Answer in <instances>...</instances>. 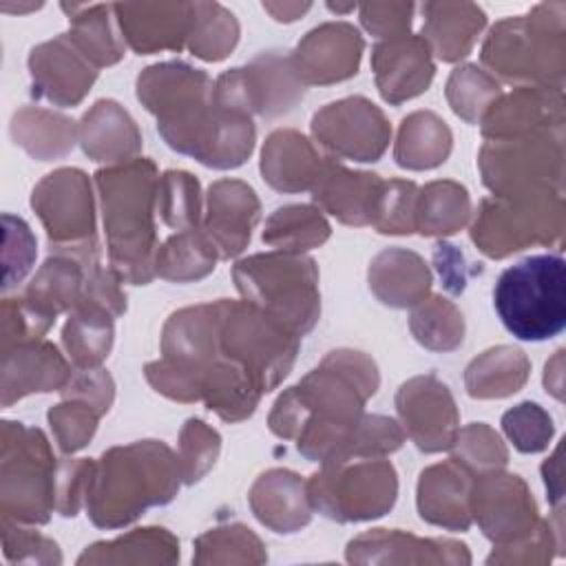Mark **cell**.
Returning <instances> with one entry per match:
<instances>
[{
    "mask_svg": "<svg viewBox=\"0 0 566 566\" xmlns=\"http://www.w3.org/2000/svg\"><path fill=\"white\" fill-rule=\"evenodd\" d=\"M329 237L327 221L310 206H285L279 208L263 232V241L287 250L298 252L314 245H321Z\"/></svg>",
    "mask_w": 566,
    "mask_h": 566,
    "instance_id": "obj_32",
    "label": "cell"
},
{
    "mask_svg": "<svg viewBox=\"0 0 566 566\" xmlns=\"http://www.w3.org/2000/svg\"><path fill=\"white\" fill-rule=\"evenodd\" d=\"M11 135L35 159H55L73 148L75 128L64 115L42 108H20L11 119Z\"/></svg>",
    "mask_w": 566,
    "mask_h": 566,
    "instance_id": "obj_26",
    "label": "cell"
},
{
    "mask_svg": "<svg viewBox=\"0 0 566 566\" xmlns=\"http://www.w3.org/2000/svg\"><path fill=\"white\" fill-rule=\"evenodd\" d=\"M93 473L86 509L97 526H122L150 504H166L179 486V460L159 442H137L104 453Z\"/></svg>",
    "mask_w": 566,
    "mask_h": 566,
    "instance_id": "obj_1",
    "label": "cell"
},
{
    "mask_svg": "<svg viewBox=\"0 0 566 566\" xmlns=\"http://www.w3.org/2000/svg\"><path fill=\"white\" fill-rule=\"evenodd\" d=\"M64 11H69V18L73 22V29L69 33V40L73 46L93 64L108 66L122 57V46L117 44L111 22H108V9L104 4L95 7H69L62 4Z\"/></svg>",
    "mask_w": 566,
    "mask_h": 566,
    "instance_id": "obj_30",
    "label": "cell"
},
{
    "mask_svg": "<svg viewBox=\"0 0 566 566\" xmlns=\"http://www.w3.org/2000/svg\"><path fill=\"white\" fill-rule=\"evenodd\" d=\"M451 148V133L433 113H413L400 126L396 161L405 168H433L442 164Z\"/></svg>",
    "mask_w": 566,
    "mask_h": 566,
    "instance_id": "obj_27",
    "label": "cell"
},
{
    "mask_svg": "<svg viewBox=\"0 0 566 566\" xmlns=\"http://www.w3.org/2000/svg\"><path fill=\"white\" fill-rule=\"evenodd\" d=\"M71 371L57 349L49 343L22 340L2 354V405L31 391L64 389Z\"/></svg>",
    "mask_w": 566,
    "mask_h": 566,
    "instance_id": "obj_16",
    "label": "cell"
},
{
    "mask_svg": "<svg viewBox=\"0 0 566 566\" xmlns=\"http://www.w3.org/2000/svg\"><path fill=\"white\" fill-rule=\"evenodd\" d=\"M469 500V478L464 469L455 467V460L422 471L418 484V509L422 520L453 531H467L471 524Z\"/></svg>",
    "mask_w": 566,
    "mask_h": 566,
    "instance_id": "obj_19",
    "label": "cell"
},
{
    "mask_svg": "<svg viewBox=\"0 0 566 566\" xmlns=\"http://www.w3.org/2000/svg\"><path fill=\"white\" fill-rule=\"evenodd\" d=\"M214 259L217 248L203 230H181L159 248L155 256V272L170 281H192L214 270Z\"/></svg>",
    "mask_w": 566,
    "mask_h": 566,
    "instance_id": "obj_29",
    "label": "cell"
},
{
    "mask_svg": "<svg viewBox=\"0 0 566 566\" xmlns=\"http://www.w3.org/2000/svg\"><path fill=\"white\" fill-rule=\"evenodd\" d=\"M305 486L290 471H270L259 478L250 502L254 515L276 533H292L310 522Z\"/></svg>",
    "mask_w": 566,
    "mask_h": 566,
    "instance_id": "obj_21",
    "label": "cell"
},
{
    "mask_svg": "<svg viewBox=\"0 0 566 566\" xmlns=\"http://www.w3.org/2000/svg\"><path fill=\"white\" fill-rule=\"evenodd\" d=\"M469 217L467 190L451 181H436L416 203V228L422 234H451Z\"/></svg>",
    "mask_w": 566,
    "mask_h": 566,
    "instance_id": "obj_31",
    "label": "cell"
},
{
    "mask_svg": "<svg viewBox=\"0 0 566 566\" xmlns=\"http://www.w3.org/2000/svg\"><path fill=\"white\" fill-rule=\"evenodd\" d=\"M363 53V40L358 31L345 22L323 24L307 33L298 44L292 69L298 82L325 84L356 75Z\"/></svg>",
    "mask_w": 566,
    "mask_h": 566,
    "instance_id": "obj_13",
    "label": "cell"
},
{
    "mask_svg": "<svg viewBox=\"0 0 566 566\" xmlns=\"http://www.w3.org/2000/svg\"><path fill=\"white\" fill-rule=\"evenodd\" d=\"M95 177L102 192L113 270L133 283H148L155 274L150 219L155 166L135 159L122 168L99 170Z\"/></svg>",
    "mask_w": 566,
    "mask_h": 566,
    "instance_id": "obj_2",
    "label": "cell"
},
{
    "mask_svg": "<svg viewBox=\"0 0 566 566\" xmlns=\"http://www.w3.org/2000/svg\"><path fill=\"white\" fill-rule=\"evenodd\" d=\"M396 405L407 433L413 438L418 449L433 453L453 447L458 436V413L449 389L433 376L405 382L398 391Z\"/></svg>",
    "mask_w": 566,
    "mask_h": 566,
    "instance_id": "obj_10",
    "label": "cell"
},
{
    "mask_svg": "<svg viewBox=\"0 0 566 566\" xmlns=\"http://www.w3.org/2000/svg\"><path fill=\"white\" fill-rule=\"evenodd\" d=\"M424 13L427 24L422 31L444 62L464 57L475 33L484 27V13L473 4H424Z\"/></svg>",
    "mask_w": 566,
    "mask_h": 566,
    "instance_id": "obj_25",
    "label": "cell"
},
{
    "mask_svg": "<svg viewBox=\"0 0 566 566\" xmlns=\"http://www.w3.org/2000/svg\"><path fill=\"white\" fill-rule=\"evenodd\" d=\"M502 427L513 444L524 453L542 451L553 436L551 416H546L535 402H522L515 409L506 411L502 418Z\"/></svg>",
    "mask_w": 566,
    "mask_h": 566,
    "instance_id": "obj_38",
    "label": "cell"
},
{
    "mask_svg": "<svg viewBox=\"0 0 566 566\" xmlns=\"http://www.w3.org/2000/svg\"><path fill=\"white\" fill-rule=\"evenodd\" d=\"M97 411L82 402V400H75V402H62L57 407H53L49 411V422L55 431V438H57V444L64 453H73L77 449H82L93 431H95V422H97Z\"/></svg>",
    "mask_w": 566,
    "mask_h": 566,
    "instance_id": "obj_40",
    "label": "cell"
},
{
    "mask_svg": "<svg viewBox=\"0 0 566 566\" xmlns=\"http://www.w3.org/2000/svg\"><path fill=\"white\" fill-rule=\"evenodd\" d=\"M234 281L241 294L296 334L307 332L318 316L316 268L312 259L292 254H259L237 263Z\"/></svg>",
    "mask_w": 566,
    "mask_h": 566,
    "instance_id": "obj_4",
    "label": "cell"
},
{
    "mask_svg": "<svg viewBox=\"0 0 566 566\" xmlns=\"http://www.w3.org/2000/svg\"><path fill=\"white\" fill-rule=\"evenodd\" d=\"M115 11L128 44L139 55L181 49L195 22V4H117Z\"/></svg>",
    "mask_w": 566,
    "mask_h": 566,
    "instance_id": "obj_17",
    "label": "cell"
},
{
    "mask_svg": "<svg viewBox=\"0 0 566 566\" xmlns=\"http://www.w3.org/2000/svg\"><path fill=\"white\" fill-rule=\"evenodd\" d=\"M493 95H497V84L478 66L455 69L447 84L451 108L467 122H475L480 111L486 108V99Z\"/></svg>",
    "mask_w": 566,
    "mask_h": 566,
    "instance_id": "obj_37",
    "label": "cell"
},
{
    "mask_svg": "<svg viewBox=\"0 0 566 566\" xmlns=\"http://www.w3.org/2000/svg\"><path fill=\"white\" fill-rule=\"evenodd\" d=\"M312 130L323 146L358 161H376L389 142V124L363 97L327 104L314 115Z\"/></svg>",
    "mask_w": 566,
    "mask_h": 566,
    "instance_id": "obj_9",
    "label": "cell"
},
{
    "mask_svg": "<svg viewBox=\"0 0 566 566\" xmlns=\"http://www.w3.org/2000/svg\"><path fill=\"white\" fill-rule=\"evenodd\" d=\"M453 444L458 447V453L453 460H462L467 464L478 467H504L506 464V451L489 427L482 422L467 427L462 433L455 436Z\"/></svg>",
    "mask_w": 566,
    "mask_h": 566,
    "instance_id": "obj_41",
    "label": "cell"
},
{
    "mask_svg": "<svg viewBox=\"0 0 566 566\" xmlns=\"http://www.w3.org/2000/svg\"><path fill=\"white\" fill-rule=\"evenodd\" d=\"M159 212L170 228L192 230L199 221V184L188 172L168 170L159 184Z\"/></svg>",
    "mask_w": 566,
    "mask_h": 566,
    "instance_id": "obj_36",
    "label": "cell"
},
{
    "mask_svg": "<svg viewBox=\"0 0 566 566\" xmlns=\"http://www.w3.org/2000/svg\"><path fill=\"white\" fill-rule=\"evenodd\" d=\"M327 161L310 146L305 137L294 130H276L263 146L261 172L263 179L285 192L316 186L325 172Z\"/></svg>",
    "mask_w": 566,
    "mask_h": 566,
    "instance_id": "obj_18",
    "label": "cell"
},
{
    "mask_svg": "<svg viewBox=\"0 0 566 566\" xmlns=\"http://www.w3.org/2000/svg\"><path fill=\"white\" fill-rule=\"evenodd\" d=\"M111 316L115 314L86 298H80V303L75 305V312L64 325L62 340L77 367L91 369L108 356L113 343Z\"/></svg>",
    "mask_w": 566,
    "mask_h": 566,
    "instance_id": "obj_24",
    "label": "cell"
},
{
    "mask_svg": "<svg viewBox=\"0 0 566 566\" xmlns=\"http://www.w3.org/2000/svg\"><path fill=\"white\" fill-rule=\"evenodd\" d=\"M256 219L259 201L250 186L241 181H217L210 186L203 232L217 248L219 256L239 254L248 245Z\"/></svg>",
    "mask_w": 566,
    "mask_h": 566,
    "instance_id": "obj_15",
    "label": "cell"
},
{
    "mask_svg": "<svg viewBox=\"0 0 566 566\" xmlns=\"http://www.w3.org/2000/svg\"><path fill=\"white\" fill-rule=\"evenodd\" d=\"M239 27L232 13L219 4H195L190 51L203 60H221L237 44Z\"/></svg>",
    "mask_w": 566,
    "mask_h": 566,
    "instance_id": "obj_34",
    "label": "cell"
},
{
    "mask_svg": "<svg viewBox=\"0 0 566 566\" xmlns=\"http://www.w3.org/2000/svg\"><path fill=\"white\" fill-rule=\"evenodd\" d=\"M469 504L493 542L522 537L535 520V504L517 475H484L473 486Z\"/></svg>",
    "mask_w": 566,
    "mask_h": 566,
    "instance_id": "obj_11",
    "label": "cell"
},
{
    "mask_svg": "<svg viewBox=\"0 0 566 566\" xmlns=\"http://www.w3.org/2000/svg\"><path fill=\"white\" fill-rule=\"evenodd\" d=\"M418 190L413 181L380 184L371 223L385 234H409L416 230Z\"/></svg>",
    "mask_w": 566,
    "mask_h": 566,
    "instance_id": "obj_35",
    "label": "cell"
},
{
    "mask_svg": "<svg viewBox=\"0 0 566 566\" xmlns=\"http://www.w3.org/2000/svg\"><path fill=\"white\" fill-rule=\"evenodd\" d=\"M4 230H7V241H4V261L11 259V248L15 259L4 265V290L13 287L22 276L31 270V261L35 256V239L29 230V226L11 214H4Z\"/></svg>",
    "mask_w": 566,
    "mask_h": 566,
    "instance_id": "obj_42",
    "label": "cell"
},
{
    "mask_svg": "<svg viewBox=\"0 0 566 566\" xmlns=\"http://www.w3.org/2000/svg\"><path fill=\"white\" fill-rule=\"evenodd\" d=\"M307 500L323 515L340 522L369 520L391 509L396 500V471L387 462L325 464L305 486Z\"/></svg>",
    "mask_w": 566,
    "mask_h": 566,
    "instance_id": "obj_6",
    "label": "cell"
},
{
    "mask_svg": "<svg viewBox=\"0 0 566 566\" xmlns=\"http://www.w3.org/2000/svg\"><path fill=\"white\" fill-rule=\"evenodd\" d=\"M502 325L522 340H546L566 327V263L535 254L506 268L493 287Z\"/></svg>",
    "mask_w": 566,
    "mask_h": 566,
    "instance_id": "obj_3",
    "label": "cell"
},
{
    "mask_svg": "<svg viewBox=\"0 0 566 566\" xmlns=\"http://www.w3.org/2000/svg\"><path fill=\"white\" fill-rule=\"evenodd\" d=\"M431 276L418 254L405 250L380 252L369 268V285L376 296L394 307H407L427 294Z\"/></svg>",
    "mask_w": 566,
    "mask_h": 566,
    "instance_id": "obj_23",
    "label": "cell"
},
{
    "mask_svg": "<svg viewBox=\"0 0 566 566\" xmlns=\"http://www.w3.org/2000/svg\"><path fill=\"white\" fill-rule=\"evenodd\" d=\"M2 433L4 520L44 524L55 506V469L46 438L20 422H4Z\"/></svg>",
    "mask_w": 566,
    "mask_h": 566,
    "instance_id": "obj_5",
    "label": "cell"
},
{
    "mask_svg": "<svg viewBox=\"0 0 566 566\" xmlns=\"http://www.w3.org/2000/svg\"><path fill=\"white\" fill-rule=\"evenodd\" d=\"M298 97H303V84L292 69V60L272 53L256 57L250 66L223 73L212 91L217 106L245 117L250 113H285Z\"/></svg>",
    "mask_w": 566,
    "mask_h": 566,
    "instance_id": "obj_7",
    "label": "cell"
},
{
    "mask_svg": "<svg viewBox=\"0 0 566 566\" xmlns=\"http://www.w3.org/2000/svg\"><path fill=\"white\" fill-rule=\"evenodd\" d=\"M424 38H394L374 49V69L380 95L389 104H400L427 91L433 64Z\"/></svg>",
    "mask_w": 566,
    "mask_h": 566,
    "instance_id": "obj_14",
    "label": "cell"
},
{
    "mask_svg": "<svg viewBox=\"0 0 566 566\" xmlns=\"http://www.w3.org/2000/svg\"><path fill=\"white\" fill-rule=\"evenodd\" d=\"M31 206L46 226L51 248H73L93 241L91 186L82 170L62 168L46 175L31 197Z\"/></svg>",
    "mask_w": 566,
    "mask_h": 566,
    "instance_id": "obj_8",
    "label": "cell"
},
{
    "mask_svg": "<svg viewBox=\"0 0 566 566\" xmlns=\"http://www.w3.org/2000/svg\"><path fill=\"white\" fill-rule=\"evenodd\" d=\"M219 453V436L201 420H188L181 431L179 473L186 484L197 482Z\"/></svg>",
    "mask_w": 566,
    "mask_h": 566,
    "instance_id": "obj_39",
    "label": "cell"
},
{
    "mask_svg": "<svg viewBox=\"0 0 566 566\" xmlns=\"http://www.w3.org/2000/svg\"><path fill=\"white\" fill-rule=\"evenodd\" d=\"M95 464L88 460H66L55 473V506L62 515H75L82 497H86Z\"/></svg>",
    "mask_w": 566,
    "mask_h": 566,
    "instance_id": "obj_43",
    "label": "cell"
},
{
    "mask_svg": "<svg viewBox=\"0 0 566 566\" xmlns=\"http://www.w3.org/2000/svg\"><path fill=\"white\" fill-rule=\"evenodd\" d=\"M378 175L349 172L327 161L323 177L314 186V199L336 214L343 223L365 226L374 219V206L380 188Z\"/></svg>",
    "mask_w": 566,
    "mask_h": 566,
    "instance_id": "obj_20",
    "label": "cell"
},
{
    "mask_svg": "<svg viewBox=\"0 0 566 566\" xmlns=\"http://www.w3.org/2000/svg\"><path fill=\"white\" fill-rule=\"evenodd\" d=\"M263 9H268L276 20H281V15H285L283 20L285 22H292V20H296L303 11H307L310 9V4H263Z\"/></svg>",
    "mask_w": 566,
    "mask_h": 566,
    "instance_id": "obj_44",
    "label": "cell"
},
{
    "mask_svg": "<svg viewBox=\"0 0 566 566\" xmlns=\"http://www.w3.org/2000/svg\"><path fill=\"white\" fill-rule=\"evenodd\" d=\"M526 374L528 363L520 349H489L469 365L467 391L473 398H502L520 391Z\"/></svg>",
    "mask_w": 566,
    "mask_h": 566,
    "instance_id": "obj_28",
    "label": "cell"
},
{
    "mask_svg": "<svg viewBox=\"0 0 566 566\" xmlns=\"http://www.w3.org/2000/svg\"><path fill=\"white\" fill-rule=\"evenodd\" d=\"M82 148L95 161L126 159L139 150V133L135 122L119 104L106 99L97 102L82 119L80 128Z\"/></svg>",
    "mask_w": 566,
    "mask_h": 566,
    "instance_id": "obj_22",
    "label": "cell"
},
{
    "mask_svg": "<svg viewBox=\"0 0 566 566\" xmlns=\"http://www.w3.org/2000/svg\"><path fill=\"white\" fill-rule=\"evenodd\" d=\"M424 301V298H422ZM411 332L429 349H453L462 343L464 323L462 314L440 296H431L429 301L420 303L411 314Z\"/></svg>",
    "mask_w": 566,
    "mask_h": 566,
    "instance_id": "obj_33",
    "label": "cell"
},
{
    "mask_svg": "<svg viewBox=\"0 0 566 566\" xmlns=\"http://www.w3.org/2000/svg\"><path fill=\"white\" fill-rule=\"evenodd\" d=\"M29 69L33 77V95L60 106L77 104L97 75L69 35L35 46L29 55Z\"/></svg>",
    "mask_w": 566,
    "mask_h": 566,
    "instance_id": "obj_12",
    "label": "cell"
}]
</instances>
